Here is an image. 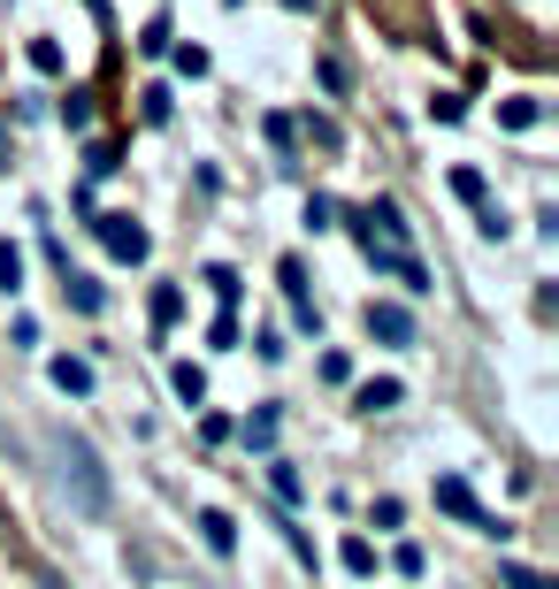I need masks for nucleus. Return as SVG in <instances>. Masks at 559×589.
I'll list each match as a JSON object with an SVG mask.
<instances>
[{"label":"nucleus","instance_id":"nucleus-1","mask_svg":"<svg viewBox=\"0 0 559 589\" xmlns=\"http://www.w3.org/2000/svg\"><path fill=\"white\" fill-rule=\"evenodd\" d=\"M54 467H62V490H69V505H77L85 521H100V513L116 505V482H108L100 451L77 437V429H62V437H54Z\"/></svg>","mask_w":559,"mask_h":589},{"label":"nucleus","instance_id":"nucleus-2","mask_svg":"<svg viewBox=\"0 0 559 589\" xmlns=\"http://www.w3.org/2000/svg\"><path fill=\"white\" fill-rule=\"evenodd\" d=\"M92 230H100V246H108L116 261H131V269L154 253V238H146V222H139V215H92Z\"/></svg>","mask_w":559,"mask_h":589},{"label":"nucleus","instance_id":"nucleus-3","mask_svg":"<svg viewBox=\"0 0 559 589\" xmlns=\"http://www.w3.org/2000/svg\"><path fill=\"white\" fill-rule=\"evenodd\" d=\"M437 505H445L452 521H468V528H483V536H506V521H498V513H483V505H475V490H468L460 475H445V482H437Z\"/></svg>","mask_w":559,"mask_h":589},{"label":"nucleus","instance_id":"nucleus-4","mask_svg":"<svg viewBox=\"0 0 559 589\" xmlns=\"http://www.w3.org/2000/svg\"><path fill=\"white\" fill-rule=\"evenodd\" d=\"M369 337H383V345H414V314H406L398 298H369Z\"/></svg>","mask_w":559,"mask_h":589},{"label":"nucleus","instance_id":"nucleus-5","mask_svg":"<svg viewBox=\"0 0 559 589\" xmlns=\"http://www.w3.org/2000/svg\"><path fill=\"white\" fill-rule=\"evenodd\" d=\"M361 238H375V246H406V215H398L391 199H375V207H361Z\"/></svg>","mask_w":559,"mask_h":589},{"label":"nucleus","instance_id":"nucleus-6","mask_svg":"<svg viewBox=\"0 0 559 589\" xmlns=\"http://www.w3.org/2000/svg\"><path fill=\"white\" fill-rule=\"evenodd\" d=\"M46 375H54V391H62V399H92V360L62 352V360H46Z\"/></svg>","mask_w":559,"mask_h":589},{"label":"nucleus","instance_id":"nucleus-7","mask_svg":"<svg viewBox=\"0 0 559 589\" xmlns=\"http://www.w3.org/2000/svg\"><path fill=\"white\" fill-rule=\"evenodd\" d=\"M199 536H207V552H215V559H230V552H238V521H230V513H215V505L199 513Z\"/></svg>","mask_w":559,"mask_h":589},{"label":"nucleus","instance_id":"nucleus-8","mask_svg":"<svg viewBox=\"0 0 559 589\" xmlns=\"http://www.w3.org/2000/svg\"><path fill=\"white\" fill-rule=\"evenodd\" d=\"M276 422H284L276 406H253V414H245V429H238V437H245V451H276Z\"/></svg>","mask_w":559,"mask_h":589},{"label":"nucleus","instance_id":"nucleus-9","mask_svg":"<svg viewBox=\"0 0 559 589\" xmlns=\"http://www.w3.org/2000/svg\"><path fill=\"white\" fill-rule=\"evenodd\" d=\"M398 399H406V383H398V375H375V383H361L353 406H361V414H383V406H398Z\"/></svg>","mask_w":559,"mask_h":589},{"label":"nucleus","instance_id":"nucleus-10","mask_svg":"<svg viewBox=\"0 0 559 589\" xmlns=\"http://www.w3.org/2000/svg\"><path fill=\"white\" fill-rule=\"evenodd\" d=\"M62 298H69L77 314H100V306H108V292H100L92 276H62Z\"/></svg>","mask_w":559,"mask_h":589},{"label":"nucleus","instance_id":"nucleus-11","mask_svg":"<svg viewBox=\"0 0 559 589\" xmlns=\"http://www.w3.org/2000/svg\"><path fill=\"white\" fill-rule=\"evenodd\" d=\"M498 123H506V131H537V123H545V100H506Z\"/></svg>","mask_w":559,"mask_h":589},{"label":"nucleus","instance_id":"nucleus-12","mask_svg":"<svg viewBox=\"0 0 559 589\" xmlns=\"http://www.w3.org/2000/svg\"><path fill=\"white\" fill-rule=\"evenodd\" d=\"M268 482H276V498H284V505H299V498H307V482H299V467H292V459H268Z\"/></svg>","mask_w":559,"mask_h":589},{"label":"nucleus","instance_id":"nucleus-13","mask_svg":"<svg viewBox=\"0 0 559 589\" xmlns=\"http://www.w3.org/2000/svg\"><path fill=\"white\" fill-rule=\"evenodd\" d=\"M15 292H23V246L0 238V298H15Z\"/></svg>","mask_w":559,"mask_h":589},{"label":"nucleus","instance_id":"nucleus-14","mask_svg":"<svg viewBox=\"0 0 559 589\" xmlns=\"http://www.w3.org/2000/svg\"><path fill=\"white\" fill-rule=\"evenodd\" d=\"M177 314H185V292L177 284H154V329H177Z\"/></svg>","mask_w":559,"mask_h":589},{"label":"nucleus","instance_id":"nucleus-15","mask_svg":"<svg viewBox=\"0 0 559 589\" xmlns=\"http://www.w3.org/2000/svg\"><path fill=\"white\" fill-rule=\"evenodd\" d=\"M169 383H177V399H185V406H199V399H207V375H199L191 360H177V368H169Z\"/></svg>","mask_w":559,"mask_h":589},{"label":"nucleus","instance_id":"nucleus-16","mask_svg":"<svg viewBox=\"0 0 559 589\" xmlns=\"http://www.w3.org/2000/svg\"><path fill=\"white\" fill-rule=\"evenodd\" d=\"M276 276H284V298H292V306H307V261H299V253H284Z\"/></svg>","mask_w":559,"mask_h":589},{"label":"nucleus","instance_id":"nucleus-17","mask_svg":"<svg viewBox=\"0 0 559 589\" xmlns=\"http://www.w3.org/2000/svg\"><path fill=\"white\" fill-rule=\"evenodd\" d=\"M452 192H460L468 207H483V199H491V184H483V168H452Z\"/></svg>","mask_w":559,"mask_h":589},{"label":"nucleus","instance_id":"nucleus-18","mask_svg":"<svg viewBox=\"0 0 559 589\" xmlns=\"http://www.w3.org/2000/svg\"><path fill=\"white\" fill-rule=\"evenodd\" d=\"M498 589H559V582L537 575V567H498Z\"/></svg>","mask_w":559,"mask_h":589},{"label":"nucleus","instance_id":"nucleus-19","mask_svg":"<svg viewBox=\"0 0 559 589\" xmlns=\"http://www.w3.org/2000/svg\"><path fill=\"white\" fill-rule=\"evenodd\" d=\"M207 284H215V298H222V306H238V292H245V284H238V269H222V261L207 269Z\"/></svg>","mask_w":559,"mask_h":589},{"label":"nucleus","instance_id":"nucleus-20","mask_svg":"<svg viewBox=\"0 0 559 589\" xmlns=\"http://www.w3.org/2000/svg\"><path fill=\"white\" fill-rule=\"evenodd\" d=\"M31 69L54 77V69H62V46H54V39H31Z\"/></svg>","mask_w":559,"mask_h":589},{"label":"nucleus","instance_id":"nucleus-21","mask_svg":"<svg viewBox=\"0 0 559 589\" xmlns=\"http://www.w3.org/2000/svg\"><path fill=\"white\" fill-rule=\"evenodd\" d=\"M346 567H353V575H375V544H369V536L346 544Z\"/></svg>","mask_w":559,"mask_h":589},{"label":"nucleus","instance_id":"nucleus-22","mask_svg":"<svg viewBox=\"0 0 559 589\" xmlns=\"http://www.w3.org/2000/svg\"><path fill=\"white\" fill-rule=\"evenodd\" d=\"M62 123H69V131H85V123H92V100H85V92H69V100H62Z\"/></svg>","mask_w":559,"mask_h":589},{"label":"nucleus","instance_id":"nucleus-23","mask_svg":"<svg viewBox=\"0 0 559 589\" xmlns=\"http://www.w3.org/2000/svg\"><path fill=\"white\" fill-rule=\"evenodd\" d=\"M207 345H238V314H230V306L207 321Z\"/></svg>","mask_w":559,"mask_h":589},{"label":"nucleus","instance_id":"nucleus-24","mask_svg":"<svg viewBox=\"0 0 559 589\" xmlns=\"http://www.w3.org/2000/svg\"><path fill=\"white\" fill-rule=\"evenodd\" d=\"M139 46H146V54H169V23H162V15H154V23H146V31H139Z\"/></svg>","mask_w":559,"mask_h":589}]
</instances>
